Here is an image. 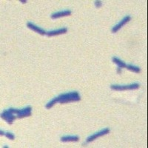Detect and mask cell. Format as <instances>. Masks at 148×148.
<instances>
[{
	"label": "cell",
	"mask_w": 148,
	"mask_h": 148,
	"mask_svg": "<svg viewBox=\"0 0 148 148\" xmlns=\"http://www.w3.org/2000/svg\"><path fill=\"white\" fill-rule=\"evenodd\" d=\"M81 99V97L79 96V92H67V93H64V94L59 95L57 97L54 98L53 99L49 101L46 104V108L50 109L52 108L54 104L57 102L61 103V104H64V103L72 102V101H78Z\"/></svg>",
	"instance_id": "obj_1"
},
{
	"label": "cell",
	"mask_w": 148,
	"mask_h": 148,
	"mask_svg": "<svg viewBox=\"0 0 148 148\" xmlns=\"http://www.w3.org/2000/svg\"><path fill=\"white\" fill-rule=\"evenodd\" d=\"M9 110L14 113L16 119H22L24 118V117H28V116H31V110H32V108L30 106H27L22 110L14 109V108H10Z\"/></svg>",
	"instance_id": "obj_2"
},
{
	"label": "cell",
	"mask_w": 148,
	"mask_h": 148,
	"mask_svg": "<svg viewBox=\"0 0 148 148\" xmlns=\"http://www.w3.org/2000/svg\"><path fill=\"white\" fill-rule=\"evenodd\" d=\"M71 10H63V11H59V12H57V13H55V14H52L51 18L55 19V18H58L63 16H71Z\"/></svg>",
	"instance_id": "obj_8"
},
{
	"label": "cell",
	"mask_w": 148,
	"mask_h": 148,
	"mask_svg": "<svg viewBox=\"0 0 148 148\" xmlns=\"http://www.w3.org/2000/svg\"><path fill=\"white\" fill-rule=\"evenodd\" d=\"M110 88L114 90H136L139 88V84L137 83L130 85H111Z\"/></svg>",
	"instance_id": "obj_3"
},
{
	"label": "cell",
	"mask_w": 148,
	"mask_h": 148,
	"mask_svg": "<svg viewBox=\"0 0 148 148\" xmlns=\"http://www.w3.org/2000/svg\"><path fill=\"white\" fill-rule=\"evenodd\" d=\"M113 62L115 63V64H117L119 68H124V67H126V64H125L124 62H122L121 60H120L119 59H118V58L113 57Z\"/></svg>",
	"instance_id": "obj_11"
},
{
	"label": "cell",
	"mask_w": 148,
	"mask_h": 148,
	"mask_svg": "<svg viewBox=\"0 0 148 148\" xmlns=\"http://www.w3.org/2000/svg\"><path fill=\"white\" fill-rule=\"evenodd\" d=\"M27 27H28V28L33 30L34 31H36V32L38 33V34H41V35H45V34H47L44 30H42V29L40 28V27L36 26L35 25H34V24L32 23V22H27Z\"/></svg>",
	"instance_id": "obj_7"
},
{
	"label": "cell",
	"mask_w": 148,
	"mask_h": 148,
	"mask_svg": "<svg viewBox=\"0 0 148 148\" xmlns=\"http://www.w3.org/2000/svg\"><path fill=\"white\" fill-rule=\"evenodd\" d=\"M79 138L76 136H67L61 138L62 141H78Z\"/></svg>",
	"instance_id": "obj_10"
},
{
	"label": "cell",
	"mask_w": 148,
	"mask_h": 148,
	"mask_svg": "<svg viewBox=\"0 0 148 148\" xmlns=\"http://www.w3.org/2000/svg\"><path fill=\"white\" fill-rule=\"evenodd\" d=\"M130 19H131V18H130V16H125V18H123L122 20L119 22V23L117 24L116 25H115L114 27H113V29H112V32L113 33L117 32V31H118L119 29H121L123 26L125 25H126V24L129 21H130Z\"/></svg>",
	"instance_id": "obj_6"
},
{
	"label": "cell",
	"mask_w": 148,
	"mask_h": 148,
	"mask_svg": "<svg viewBox=\"0 0 148 148\" xmlns=\"http://www.w3.org/2000/svg\"><path fill=\"white\" fill-rule=\"evenodd\" d=\"M5 135L6 136V137H7V138H8L9 139H10V140H14V138H15L14 135L11 133H6Z\"/></svg>",
	"instance_id": "obj_13"
},
{
	"label": "cell",
	"mask_w": 148,
	"mask_h": 148,
	"mask_svg": "<svg viewBox=\"0 0 148 148\" xmlns=\"http://www.w3.org/2000/svg\"><path fill=\"white\" fill-rule=\"evenodd\" d=\"M126 68L127 69L130 70V71H133L135 73H139L140 72V68L136 66L132 65V64H126Z\"/></svg>",
	"instance_id": "obj_12"
},
{
	"label": "cell",
	"mask_w": 148,
	"mask_h": 148,
	"mask_svg": "<svg viewBox=\"0 0 148 148\" xmlns=\"http://www.w3.org/2000/svg\"><path fill=\"white\" fill-rule=\"evenodd\" d=\"M101 5V1H96V6L97 8H100Z\"/></svg>",
	"instance_id": "obj_14"
},
{
	"label": "cell",
	"mask_w": 148,
	"mask_h": 148,
	"mask_svg": "<svg viewBox=\"0 0 148 148\" xmlns=\"http://www.w3.org/2000/svg\"><path fill=\"white\" fill-rule=\"evenodd\" d=\"M67 28H61L59 29V30L49 31V32H47L46 34H47V36H57L60 35V34H65V33H67Z\"/></svg>",
	"instance_id": "obj_9"
},
{
	"label": "cell",
	"mask_w": 148,
	"mask_h": 148,
	"mask_svg": "<svg viewBox=\"0 0 148 148\" xmlns=\"http://www.w3.org/2000/svg\"><path fill=\"white\" fill-rule=\"evenodd\" d=\"M20 2H22V3L25 4V3H26V2H27V1H25H25H22V0H20Z\"/></svg>",
	"instance_id": "obj_15"
},
{
	"label": "cell",
	"mask_w": 148,
	"mask_h": 148,
	"mask_svg": "<svg viewBox=\"0 0 148 148\" xmlns=\"http://www.w3.org/2000/svg\"><path fill=\"white\" fill-rule=\"evenodd\" d=\"M109 133H110V130L108 129V128H105V129L102 130H101V131L99 132V133H95V134L92 135V136H90V137H88V139H87V141H86V144L89 143V142H90V141L96 139V138H99V137L102 136H104V135H106Z\"/></svg>",
	"instance_id": "obj_5"
},
{
	"label": "cell",
	"mask_w": 148,
	"mask_h": 148,
	"mask_svg": "<svg viewBox=\"0 0 148 148\" xmlns=\"http://www.w3.org/2000/svg\"><path fill=\"white\" fill-rule=\"evenodd\" d=\"M0 133H1V135H5V133H4V132L2 131V130H1V132H0Z\"/></svg>",
	"instance_id": "obj_16"
},
{
	"label": "cell",
	"mask_w": 148,
	"mask_h": 148,
	"mask_svg": "<svg viewBox=\"0 0 148 148\" xmlns=\"http://www.w3.org/2000/svg\"><path fill=\"white\" fill-rule=\"evenodd\" d=\"M1 116H2V118L3 119H5L9 124H12L13 121H14V119H16V117L14 115V113H12L9 109L3 111V113H2Z\"/></svg>",
	"instance_id": "obj_4"
}]
</instances>
